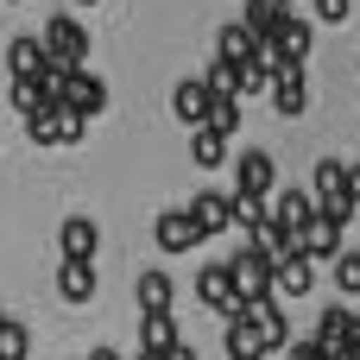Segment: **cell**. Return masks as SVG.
<instances>
[{"instance_id":"f35d334b","label":"cell","mask_w":360,"mask_h":360,"mask_svg":"<svg viewBox=\"0 0 360 360\" xmlns=\"http://www.w3.org/2000/svg\"><path fill=\"white\" fill-rule=\"evenodd\" d=\"M13 6H19V0H13Z\"/></svg>"},{"instance_id":"1f68e13d","label":"cell","mask_w":360,"mask_h":360,"mask_svg":"<svg viewBox=\"0 0 360 360\" xmlns=\"http://www.w3.org/2000/svg\"><path fill=\"white\" fill-rule=\"evenodd\" d=\"M342 190H348V202L360 209V165H348V184H342Z\"/></svg>"},{"instance_id":"d6986e66","label":"cell","mask_w":360,"mask_h":360,"mask_svg":"<svg viewBox=\"0 0 360 360\" xmlns=\"http://www.w3.org/2000/svg\"><path fill=\"white\" fill-rule=\"evenodd\" d=\"M342 184H348V165H342V158H316V171H310V196H316V202H335V196H348Z\"/></svg>"},{"instance_id":"3957f363","label":"cell","mask_w":360,"mask_h":360,"mask_svg":"<svg viewBox=\"0 0 360 360\" xmlns=\"http://www.w3.org/2000/svg\"><path fill=\"white\" fill-rule=\"evenodd\" d=\"M228 266V285H234V297L240 304H253V297H272V259H259L253 247H240L234 259H221Z\"/></svg>"},{"instance_id":"8992f818","label":"cell","mask_w":360,"mask_h":360,"mask_svg":"<svg viewBox=\"0 0 360 360\" xmlns=\"http://www.w3.org/2000/svg\"><path fill=\"white\" fill-rule=\"evenodd\" d=\"M234 190H240V196H272V190H278L272 152H240V158H234Z\"/></svg>"},{"instance_id":"d590c367","label":"cell","mask_w":360,"mask_h":360,"mask_svg":"<svg viewBox=\"0 0 360 360\" xmlns=\"http://www.w3.org/2000/svg\"><path fill=\"white\" fill-rule=\"evenodd\" d=\"M0 89H6V70H0Z\"/></svg>"},{"instance_id":"5b68a950","label":"cell","mask_w":360,"mask_h":360,"mask_svg":"<svg viewBox=\"0 0 360 360\" xmlns=\"http://www.w3.org/2000/svg\"><path fill=\"white\" fill-rule=\"evenodd\" d=\"M152 247L158 253H190V247H202V228L190 221V209H165L152 221Z\"/></svg>"},{"instance_id":"ffe728a7","label":"cell","mask_w":360,"mask_h":360,"mask_svg":"<svg viewBox=\"0 0 360 360\" xmlns=\"http://www.w3.org/2000/svg\"><path fill=\"white\" fill-rule=\"evenodd\" d=\"M202 89H209V101H240V63H209L202 70Z\"/></svg>"},{"instance_id":"e575fe53","label":"cell","mask_w":360,"mask_h":360,"mask_svg":"<svg viewBox=\"0 0 360 360\" xmlns=\"http://www.w3.org/2000/svg\"><path fill=\"white\" fill-rule=\"evenodd\" d=\"M133 360H165V354H133Z\"/></svg>"},{"instance_id":"603a6c76","label":"cell","mask_w":360,"mask_h":360,"mask_svg":"<svg viewBox=\"0 0 360 360\" xmlns=\"http://www.w3.org/2000/svg\"><path fill=\"white\" fill-rule=\"evenodd\" d=\"M234 196V228H259V221H272V196H240V190H228Z\"/></svg>"},{"instance_id":"ba28073f","label":"cell","mask_w":360,"mask_h":360,"mask_svg":"<svg viewBox=\"0 0 360 360\" xmlns=\"http://www.w3.org/2000/svg\"><path fill=\"white\" fill-rule=\"evenodd\" d=\"M95 240H101V228H95L89 215H63V228H57L63 266H89V259H95Z\"/></svg>"},{"instance_id":"ac0fdd59","label":"cell","mask_w":360,"mask_h":360,"mask_svg":"<svg viewBox=\"0 0 360 360\" xmlns=\"http://www.w3.org/2000/svg\"><path fill=\"white\" fill-rule=\"evenodd\" d=\"M57 297L63 304H95V266H57Z\"/></svg>"},{"instance_id":"cb8c5ba5","label":"cell","mask_w":360,"mask_h":360,"mask_svg":"<svg viewBox=\"0 0 360 360\" xmlns=\"http://www.w3.org/2000/svg\"><path fill=\"white\" fill-rule=\"evenodd\" d=\"M291 13V0H247V25L259 32V38H272V25Z\"/></svg>"},{"instance_id":"4316f807","label":"cell","mask_w":360,"mask_h":360,"mask_svg":"<svg viewBox=\"0 0 360 360\" xmlns=\"http://www.w3.org/2000/svg\"><path fill=\"white\" fill-rule=\"evenodd\" d=\"M25 354H32V342H25V329L6 316V323H0V360H25Z\"/></svg>"},{"instance_id":"2e32d148","label":"cell","mask_w":360,"mask_h":360,"mask_svg":"<svg viewBox=\"0 0 360 360\" xmlns=\"http://www.w3.org/2000/svg\"><path fill=\"white\" fill-rule=\"evenodd\" d=\"M272 291H285V297H310L316 291V266L297 253V259H285V266H272Z\"/></svg>"},{"instance_id":"277c9868","label":"cell","mask_w":360,"mask_h":360,"mask_svg":"<svg viewBox=\"0 0 360 360\" xmlns=\"http://www.w3.org/2000/svg\"><path fill=\"white\" fill-rule=\"evenodd\" d=\"M0 70H6V82H44V70H51V57H44V44L38 38H6V51H0Z\"/></svg>"},{"instance_id":"9a60e30c","label":"cell","mask_w":360,"mask_h":360,"mask_svg":"<svg viewBox=\"0 0 360 360\" xmlns=\"http://www.w3.org/2000/svg\"><path fill=\"white\" fill-rule=\"evenodd\" d=\"M228 360H272L266 329H259V323H247V316H234V323H228Z\"/></svg>"},{"instance_id":"7402d4cb","label":"cell","mask_w":360,"mask_h":360,"mask_svg":"<svg viewBox=\"0 0 360 360\" xmlns=\"http://www.w3.org/2000/svg\"><path fill=\"white\" fill-rule=\"evenodd\" d=\"M133 291H139V316H165L171 310V278L165 272H139Z\"/></svg>"},{"instance_id":"4dcf8cb0","label":"cell","mask_w":360,"mask_h":360,"mask_svg":"<svg viewBox=\"0 0 360 360\" xmlns=\"http://www.w3.org/2000/svg\"><path fill=\"white\" fill-rule=\"evenodd\" d=\"M348 13H354V0H316V19H323V25H342Z\"/></svg>"},{"instance_id":"f1b7e54d","label":"cell","mask_w":360,"mask_h":360,"mask_svg":"<svg viewBox=\"0 0 360 360\" xmlns=\"http://www.w3.org/2000/svg\"><path fill=\"white\" fill-rule=\"evenodd\" d=\"M209 127H215L221 139H234V133H240V101H215V108H209Z\"/></svg>"},{"instance_id":"8d00e7d4","label":"cell","mask_w":360,"mask_h":360,"mask_svg":"<svg viewBox=\"0 0 360 360\" xmlns=\"http://www.w3.org/2000/svg\"><path fill=\"white\" fill-rule=\"evenodd\" d=\"M76 6H95V0H76Z\"/></svg>"},{"instance_id":"30bf717a","label":"cell","mask_w":360,"mask_h":360,"mask_svg":"<svg viewBox=\"0 0 360 360\" xmlns=\"http://www.w3.org/2000/svg\"><path fill=\"white\" fill-rule=\"evenodd\" d=\"M196 297H202V310H215L221 323L240 316V297H234V285H228V266H202V272H196Z\"/></svg>"},{"instance_id":"44dd1931","label":"cell","mask_w":360,"mask_h":360,"mask_svg":"<svg viewBox=\"0 0 360 360\" xmlns=\"http://www.w3.org/2000/svg\"><path fill=\"white\" fill-rule=\"evenodd\" d=\"M190 158H196L202 171H215V165L228 158V139H221V133H215V127L202 120V127H190Z\"/></svg>"},{"instance_id":"e0dca14e","label":"cell","mask_w":360,"mask_h":360,"mask_svg":"<svg viewBox=\"0 0 360 360\" xmlns=\"http://www.w3.org/2000/svg\"><path fill=\"white\" fill-rule=\"evenodd\" d=\"M184 335H177V316H139V354H171Z\"/></svg>"},{"instance_id":"83f0119b","label":"cell","mask_w":360,"mask_h":360,"mask_svg":"<svg viewBox=\"0 0 360 360\" xmlns=\"http://www.w3.org/2000/svg\"><path fill=\"white\" fill-rule=\"evenodd\" d=\"M0 95H6V101H13L19 114H38V108H44V95H38V82H6Z\"/></svg>"},{"instance_id":"836d02e7","label":"cell","mask_w":360,"mask_h":360,"mask_svg":"<svg viewBox=\"0 0 360 360\" xmlns=\"http://www.w3.org/2000/svg\"><path fill=\"white\" fill-rule=\"evenodd\" d=\"M89 360H120V348H95V354H89Z\"/></svg>"},{"instance_id":"74e56055","label":"cell","mask_w":360,"mask_h":360,"mask_svg":"<svg viewBox=\"0 0 360 360\" xmlns=\"http://www.w3.org/2000/svg\"><path fill=\"white\" fill-rule=\"evenodd\" d=\"M0 323H6V310H0Z\"/></svg>"},{"instance_id":"4fadbf2b","label":"cell","mask_w":360,"mask_h":360,"mask_svg":"<svg viewBox=\"0 0 360 360\" xmlns=\"http://www.w3.org/2000/svg\"><path fill=\"white\" fill-rule=\"evenodd\" d=\"M209 108H215V101H209V89H202V76H184V82L171 89V114H177V120H190V127H202V120H209Z\"/></svg>"},{"instance_id":"7a4b0ae2","label":"cell","mask_w":360,"mask_h":360,"mask_svg":"<svg viewBox=\"0 0 360 360\" xmlns=\"http://www.w3.org/2000/svg\"><path fill=\"white\" fill-rule=\"evenodd\" d=\"M272 57H278V70H304V57H310V44H316V25L310 19H297V13H285L278 25H272Z\"/></svg>"},{"instance_id":"5bb4252c","label":"cell","mask_w":360,"mask_h":360,"mask_svg":"<svg viewBox=\"0 0 360 360\" xmlns=\"http://www.w3.org/2000/svg\"><path fill=\"white\" fill-rule=\"evenodd\" d=\"M310 215H316V196H310V190H272V221H278L285 234H297Z\"/></svg>"},{"instance_id":"7c38bea8","label":"cell","mask_w":360,"mask_h":360,"mask_svg":"<svg viewBox=\"0 0 360 360\" xmlns=\"http://www.w3.org/2000/svg\"><path fill=\"white\" fill-rule=\"evenodd\" d=\"M272 108H278L285 120H297V114L310 108V82H304V70H278V76H272Z\"/></svg>"},{"instance_id":"f546056e","label":"cell","mask_w":360,"mask_h":360,"mask_svg":"<svg viewBox=\"0 0 360 360\" xmlns=\"http://www.w3.org/2000/svg\"><path fill=\"white\" fill-rule=\"evenodd\" d=\"M57 127H63V146H76V139L89 133V120H82L76 108H57Z\"/></svg>"},{"instance_id":"52a82bcc","label":"cell","mask_w":360,"mask_h":360,"mask_svg":"<svg viewBox=\"0 0 360 360\" xmlns=\"http://www.w3.org/2000/svg\"><path fill=\"white\" fill-rule=\"evenodd\" d=\"M190 221L202 228V240H215L221 228H234V196L228 190H196L190 196Z\"/></svg>"},{"instance_id":"484cf974","label":"cell","mask_w":360,"mask_h":360,"mask_svg":"<svg viewBox=\"0 0 360 360\" xmlns=\"http://www.w3.org/2000/svg\"><path fill=\"white\" fill-rule=\"evenodd\" d=\"M335 291H342V297H360V253L354 247L335 253Z\"/></svg>"},{"instance_id":"9c48e42d","label":"cell","mask_w":360,"mask_h":360,"mask_svg":"<svg viewBox=\"0 0 360 360\" xmlns=\"http://www.w3.org/2000/svg\"><path fill=\"white\" fill-rule=\"evenodd\" d=\"M342 234H348V228H335V221H323V215H310V221L297 228V253H304L310 266H323V259L335 266V253H342Z\"/></svg>"},{"instance_id":"8fae6325","label":"cell","mask_w":360,"mask_h":360,"mask_svg":"<svg viewBox=\"0 0 360 360\" xmlns=\"http://www.w3.org/2000/svg\"><path fill=\"white\" fill-rule=\"evenodd\" d=\"M259 44H266V38H259L247 19H234V25H221V32H215V57H221V63H247Z\"/></svg>"},{"instance_id":"6da1fadb","label":"cell","mask_w":360,"mask_h":360,"mask_svg":"<svg viewBox=\"0 0 360 360\" xmlns=\"http://www.w3.org/2000/svg\"><path fill=\"white\" fill-rule=\"evenodd\" d=\"M38 44H44L51 70H82V63H89V32H82V19H70V13H51L44 32H38Z\"/></svg>"},{"instance_id":"d6a6232c","label":"cell","mask_w":360,"mask_h":360,"mask_svg":"<svg viewBox=\"0 0 360 360\" xmlns=\"http://www.w3.org/2000/svg\"><path fill=\"white\" fill-rule=\"evenodd\" d=\"M165 360H196V348H190V342H177V348H171Z\"/></svg>"},{"instance_id":"d4e9b609","label":"cell","mask_w":360,"mask_h":360,"mask_svg":"<svg viewBox=\"0 0 360 360\" xmlns=\"http://www.w3.org/2000/svg\"><path fill=\"white\" fill-rule=\"evenodd\" d=\"M25 133H32V146H63L57 108H38V114H25Z\"/></svg>"}]
</instances>
